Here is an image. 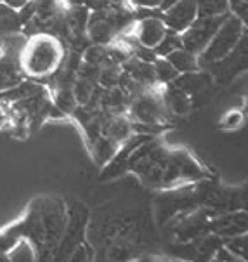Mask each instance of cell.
Instances as JSON below:
<instances>
[{
    "instance_id": "obj_1",
    "label": "cell",
    "mask_w": 248,
    "mask_h": 262,
    "mask_svg": "<svg viewBox=\"0 0 248 262\" xmlns=\"http://www.w3.org/2000/svg\"><path fill=\"white\" fill-rule=\"evenodd\" d=\"M128 172L146 188L170 191L208 179L203 165L186 149H168L154 137L148 139L128 158Z\"/></svg>"
},
{
    "instance_id": "obj_2",
    "label": "cell",
    "mask_w": 248,
    "mask_h": 262,
    "mask_svg": "<svg viewBox=\"0 0 248 262\" xmlns=\"http://www.w3.org/2000/svg\"><path fill=\"white\" fill-rule=\"evenodd\" d=\"M19 66L25 77L33 82L51 78L64 66L63 40L49 33L28 37L19 52Z\"/></svg>"
},
{
    "instance_id": "obj_3",
    "label": "cell",
    "mask_w": 248,
    "mask_h": 262,
    "mask_svg": "<svg viewBox=\"0 0 248 262\" xmlns=\"http://www.w3.org/2000/svg\"><path fill=\"white\" fill-rule=\"evenodd\" d=\"M245 32H246L245 23H243L241 19H238L236 16L228 14V17H226L224 23L220 25V28L217 30V33L214 35V38L210 40L207 49L198 56V61H200L201 68L208 70L214 64L226 59V57L234 51V47L240 43V40L243 38Z\"/></svg>"
},
{
    "instance_id": "obj_4",
    "label": "cell",
    "mask_w": 248,
    "mask_h": 262,
    "mask_svg": "<svg viewBox=\"0 0 248 262\" xmlns=\"http://www.w3.org/2000/svg\"><path fill=\"white\" fill-rule=\"evenodd\" d=\"M167 113L162 94H153L151 89L134 96L128 103V118L132 120L134 132L158 127L167 118Z\"/></svg>"
},
{
    "instance_id": "obj_5",
    "label": "cell",
    "mask_w": 248,
    "mask_h": 262,
    "mask_svg": "<svg viewBox=\"0 0 248 262\" xmlns=\"http://www.w3.org/2000/svg\"><path fill=\"white\" fill-rule=\"evenodd\" d=\"M226 17H228V14L200 16L186 32L181 33V46H183V49L189 51L194 56H200L210 43V40L214 38V35L220 28V25L224 23Z\"/></svg>"
},
{
    "instance_id": "obj_6",
    "label": "cell",
    "mask_w": 248,
    "mask_h": 262,
    "mask_svg": "<svg viewBox=\"0 0 248 262\" xmlns=\"http://www.w3.org/2000/svg\"><path fill=\"white\" fill-rule=\"evenodd\" d=\"M200 17L198 0H177L174 6L162 12V19L170 32L183 33Z\"/></svg>"
},
{
    "instance_id": "obj_7",
    "label": "cell",
    "mask_w": 248,
    "mask_h": 262,
    "mask_svg": "<svg viewBox=\"0 0 248 262\" xmlns=\"http://www.w3.org/2000/svg\"><path fill=\"white\" fill-rule=\"evenodd\" d=\"M168 28L163 23L162 16H144L132 25V37L143 47L156 49L165 38Z\"/></svg>"
},
{
    "instance_id": "obj_8",
    "label": "cell",
    "mask_w": 248,
    "mask_h": 262,
    "mask_svg": "<svg viewBox=\"0 0 248 262\" xmlns=\"http://www.w3.org/2000/svg\"><path fill=\"white\" fill-rule=\"evenodd\" d=\"M246 68H248V28L245 35H243V38L240 40V43L234 47V51L231 54L208 70H210L212 75L219 80H229V78L236 77L241 70H246Z\"/></svg>"
},
{
    "instance_id": "obj_9",
    "label": "cell",
    "mask_w": 248,
    "mask_h": 262,
    "mask_svg": "<svg viewBox=\"0 0 248 262\" xmlns=\"http://www.w3.org/2000/svg\"><path fill=\"white\" fill-rule=\"evenodd\" d=\"M212 233L222 239H233L248 233V214L243 210L215 215L212 221Z\"/></svg>"
},
{
    "instance_id": "obj_10",
    "label": "cell",
    "mask_w": 248,
    "mask_h": 262,
    "mask_svg": "<svg viewBox=\"0 0 248 262\" xmlns=\"http://www.w3.org/2000/svg\"><path fill=\"white\" fill-rule=\"evenodd\" d=\"M25 80L26 77L21 72L19 61H14L7 56V52H4V56H0V92H6L9 89L19 85Z\"/></svg>"
},
{
    "instance_id": "obj_11",
    "label": "cell",
    "mask_w": 248,
    "mask_h": 262,
    "mask_svg": "<svg viewBox=\"0 0 248 262\" xmlns=\"http://www.w3.org/2000/svg\"><path fill=\"white\" fill-rule=\"evenodd\" d=\"M7 35H23V19L17 9L0 2V37Z\"/></svg>"
},
{
    "instance_id": "obj_12",
    "label": "cell",
    "mask_w": 248,
    "mask_h": 262,
    "mask_svg": "<svg viewBox=\"0 0 248 262\" xmlns=\"http://www.w3.org/2000/svg\"><path fill=\"white\" fill-rule=\"evenodd\" d=\"M165 59H168L172 63V66L179 72V75H184V73H193V72H198L201 70L200 66V61H198V56L191 54L189 51L186 49H177L172 54H168Z\"/></svg>"
},
{
    "instance_id": "obj_13",
    "label": "cell",
    "mask_w": 248,
    "mask_h": 262,
    "mask_svg": "<svg viewBox=\"0 0 248 262\" xmlns=\"http://www.w3.org/2000/svg\"><path fill=\"white\" fill-rule=\"evenodd\" d=\"M153 70H154L156 82H160L162 85H170L179 77V72H177L170 61L165 59V57H156V61L153 63Z\"/></svg>"
},
{
    "instance_id": "obj_14",
    "label": "cell",
    "mask_w": 248,
    "mask_h": 262,
    "mask_svg": "<svg viewBox=\"0 0 248 262\" xmlns=\"http://www.w3.org/2000/svg\"><path fill=\"white\" fill-rule=\"evenodd\" d=\"M200 16H224L229 14L228 0H198Z\"/></svg>"
},
{
    "instance_id": "obj_15",
    "label": "cell",
    "mask_w": 248,
    "mask_h": 262,
    "mask_svg": "<svg viewBox=\"0 0 248 262\" xmlns=\"http://www.w3.org/2000/svg\"><path fill=\"white\" fill-rule=\"evenodd\" d=\"M181 47H183L181 46V35L168 30L165 38L160 42V46L154 49V52H156L158 57H167L168 54H172V52L177 51V49H181Z\"/></svg>"
},
{
    "instance_id": "obj_16",
    "label": "cell",
    "mask_w": 248,
    "mask_h": 262,
    "mask_svg": "<svg viewBox=\"0 0 248 262\" xmlns=\"http://www.w3.org/2000/svg\"><path fill=\"white\" fill-rule=\"evenodd\" d=\"M132 7L136 9H146V11H167L170 6H174L177 0H127Z\"/></svg>"
},
{
    "instance_id": "obj_17",
    "label": "cell",
    "mask_w": 248,
    "mask_h": 262,
    "mask_svg": "<svg viewBox=\"0 0 248 262\" xmlns=\"http://www.w3.org/2000/svg\"><path fill=\"white\" fill-rule=\"evenodd\" d=\"M243 120H245V115H243L240 110H231V112H228L220 120V127L224 128V130H236L238 127L243 123Z\"/></svg>"
},
{
    "instance_id": "obj_18",
    "label": "cell",
    "mask_w": 248,
    "mask_h": 262,
    "mask_svg": "<svg viewBox=\"0 0 248 262\" xmlns=\"http://www.w3.org/2000/svg\"><path fill=\"white\" fill-rule=\"evenodd\" d=\"M226 247H228L231 252H234L236 255L243 257V259L248 262V233L241 234V236H238V238L228 239V242H226Z\"/></svg>"
},
{
    "instance_id": "obj_19",
    "label": "cell",
    "mask_w": 248,
    "mask_h": 262,
    "mask_svg": "<svg viewBox=\"0 0 248 262\" xmlns=\"http://www.w3.org/2000/svg\"><path fill=\"white\" fill-rule=\"evenodd\" d=\"M68 262H94V255H92V248L87 245V242H82L80 245L73 250L70 255Z\"/></svg>"
},
{
    "instance_id": "obj_20",
    "label": "cell",
    "mask_w": 248,
    "mask_h": 262,
    "mask_svg": "<svg viewBox=\"0 0 248 262\" xmlns=\"http://www.w3.org/2000/svg\"><path fill=\"white\" fill-rule=\"evenodd\" d=\"M228 4L233 11V16L241 19L248 28V0H228Z\"/></svg>"
},
{
    "instance_id": "obj_21",
    "label": "cell",
    "mask_w": 248,
    "mask_h": 262,
    "mask_svg": "<svg viewBox=\"0 0 248 262\" xmlns=\"http://www.w3.org/2000/svg\"><path fill=\"white\" fill-rule=\"evenodd\" d=\"M210 262H246L243 257L240 255H236L234 252L229 250L228 247H222V248H219V250L215 252V255L212 257V260Z\"/></svg>"
},
{
    "instance_id": "obj_22",
    "label": "cell",
    "mask_w": 248,
    "mask_h": 262,
    "mask_svg": "<svg viewBox=\"0 0 248 262\" xmlns=\"http://www.w3.org/2000/svg\"><path fill=\"white\" fill-rule=\"evenodd\" d=\"M238 193H240V210L248 214V183L238 188Z\"/></svg>"
},
{
    "instance_id": "obj_23",
    "label": "cell",
    "mask_w": 248,
    "mask_h": 262,
    "mask_svg": "<svg viewBox=\"0 0 248 262\" xmlns=\"http://www.w3.org/2000/svg\"><path fill=\"white\" fill-rule=\"evenodd\" d=\"M4 4H7V6H11V7H14V9H17V11H21L26 4L30 2V0H2Z\"/></svg>"
},
{
    "instance_id": "obj_24",
    "label": "cell",
    "mask_w": 248,
    "mask_h": 262,
    "mask_svg": "<svg viewBox=\"0 0 248 262\" xmlns=\"http://www.w3.org/2000/svg\"><path fill=\"white\" fill-rule=\"evenodd\" d=\"M66 7H80L85 4V0H64Z\"/></svg>"
},
{
    "instance_id": "obj_25",
    "label": "cell",
    "mask_w": 248,
    "mask_h": 262,
    "mask_svg": "<svg viewBox=\"0 0 248 262\" xmlns=\"http://www.w3.org/2000/svg\"><path fill=\"white\" fill-rule=\"evenodd\" d=\"M111 6H123V4L127 2V0H108Z\"/></svg>"
},
{
    "instance_id": "obj_26",
    "label": "cell",
    "mask_w": 248,
    "mask_h": 262,
    "mask_svg": "<svg viewBox=\"0 0 248 262\" xmlns=\"http://www.w3.org/2000/svg\"><path fill=\"white\" fill-rule=\"evenodd\" d=\"M4 52H6V49L2 46V40H0V56H4Z\"/></svg>"
},
{
    "instance_id": "obj_27",
    "label": "cell",
    "mask_w": 248,
    "mask_h": 262,
    "mask_svg": "<svg viewBox=\"0 0 248 262\" xmlns=\"http://www.w3.org/2000/svg\"><path fill=\"white\" fill-rule=\"evenodd\" d=\"M0 2H2V0H0Z\"/></svg>"
}]
</instances>
